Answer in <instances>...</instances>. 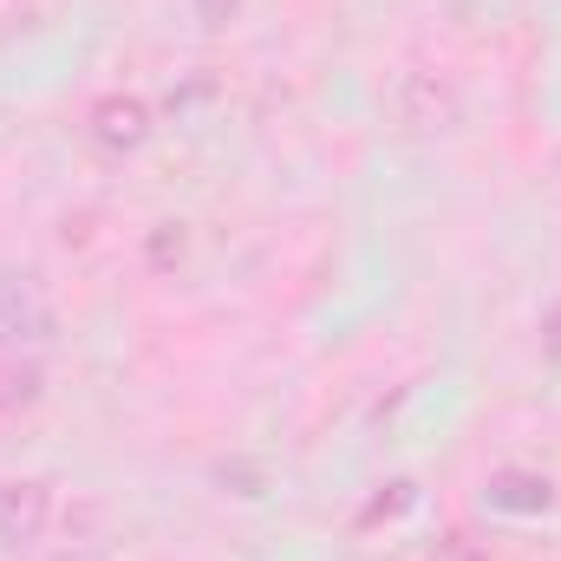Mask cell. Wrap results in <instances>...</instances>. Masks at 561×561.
<instances>
[{"instance_id": "1", "label": "cell", "mask_w": 561, "mask_h": 561, "mask_svg": "<svg viewBox=\"0 0 561 561\" xmlns=\"http://www.w3.org/2000/svg\"><path fill=\"white\" fill-rule=\"evenodd\" d=\"M53 333H59V313L39 275H0V353H39Z\"/></svg>"}, {"instance_id": "2", "label": "cell", "mask_w": 561, "mask_h": 561, "mask_svg": "<svg viewBox=\"0 0 561 561\" xmlns=\"http://www.w3.org/2000/svg\"><path fill=\"white\" fill-rule=\"evenodd\" d=\"M53 523V490L39 477H20V483H0V556L39 542Z\"/></svg>"}, {"instance_id": "3", "label": "cell", "mask_w": 561, "mask_h": 561, "mask_svg": "<svg viewBox=\"0 0 561 561\" xmlns=\"http://www.w3.org/2000/svg\"><path fill=\"white\" fill-rule=\"evenodd\" d=\"M483 503L490 510H503V516H542L549 503H556V483L542 477V470H496L490 483H483Z\"/></svg>"}, {"instance_id": "4", "label": "cell", "mask_w": 561, "mask_h": 561, "mask_svg": "<svg viewBox=\"0 0 561 561\" xmlns=\"http://www.w3.org/2000/svg\"><path fill=\"white\" fill-rule=\"evenodd\" d=\"M92 138L105 150H138L150 138V105L144 99H99L92 105Z\"/></svg>"}, {"instance_id": "5", "label": "cell", "mask_w": 561, "mask_h": 561, "mask_svg": "<svg viewBox=\"0 0 561 561\" xmlns=\"http://www.w3.org/2000/svg\"><path fill=\"white\" fill-rule=\"evenodd\" d=\"M39 399V366L33 359H0V424Z\"/></svg>"}, {"instance_id": "6", "label": "cell", "mask_w": 561, "mask_h": 561, "mask_svg": "<svg viewBox=\"0 0 561 561\" xmlns=\"http://www.w3.org/2000/svg\"><path fill=\"white\" fill-rule=\"evenodd\" d=\"M150 262L163 268V262H183V222H157V236H150Z\"/></svg>"}, {"instance_id": "7", "label": "cell", "mask_w": 561, "mask_h": 561, "mask_svg": "<svg viewBox=\"0 0 561 561\" xmlns=\"http://www.w3.org/2000/svg\"><path fill=\"white\" fill-rule=\"evenodd\" d=\"M196 13H203V26H229L242 13V0H196Z\"/></svg>"}, {"instance_id": "8", "label": "cell", "mask_w": 561, "mask_h": 561, "mask_svg": "<svg viewBox=\"0 0 561 561\" xmlns=\"http://www.w3.org/2000/svg\"><path fill=\"white\" fill-rule=\"evenodd\" d=\"M412 503V483H392V496H379L373 510H366V523H379V516H392V510H405Z\"/></svg>"}, {"instance_id": "9", "label": "cell", "mask_w": 561, "mask_h": 561, "mask_svg": "<svg viewBox=\"0 0 561 561\" xmlns=\"http://www.w3.org/2000/svg\"><path fill=\"white\" fill-rule=\"evenodd\" d=\"M549 346H556V353H561V307H556V313H549Z\"/></svg>"}, {"instance_id": "10", "label": "cell", "mask_w": 561, "mask_h": 561, "mask_svg": "<svg viewBox=\"0 0 561 561\" xmlns=\"http://www.w3.org/2000/svg\"><path fill=\"white\" fill-rule=\"evenodd\" d=\"M59 561H99V556H59Z\"/></svg>"}]
</instances>
